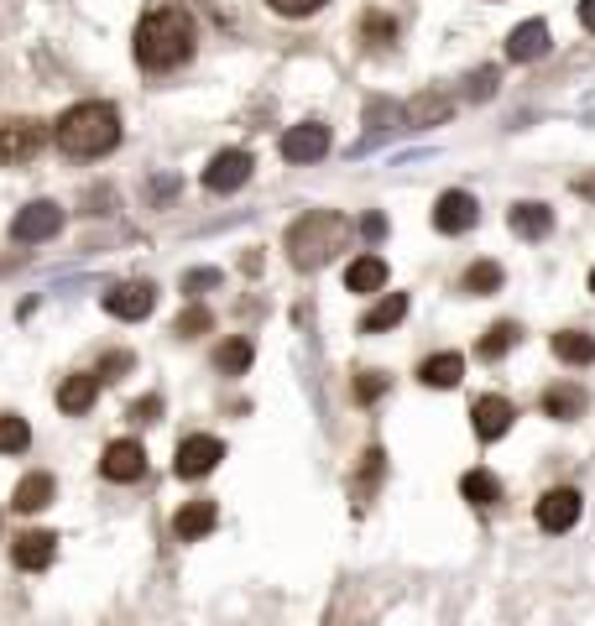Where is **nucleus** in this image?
Here are the masks:
<instances>
[{
    "label": "nucleus",
    "mask_w": 595,
    "mask_h": 626,
    "mask_svg": "<svg viewBox=\"0 0 595 626\" xmlns=\"http://www.w3.org/2000/svg\"><path fill=\"white\" fill-rule=\"evenodd\" d=\"M548 52V21H523L517 32L507 37V58L512 63H533Z\"/></svg>",
    "instance_id": "obj_18"
},
{
    "label": "nucleus",
    "mask_w": 595,
    "mask_h": 626,
    "mask_svg": "<svg viewBox=\"0 0 595 626\" xmlns=\"http://www.w3.org/2000/svg\"><path fill=\"white\" fill-rule=\"evenodd\" d=\"M324 152H329V126H319V120H304V126H292L282 136V157L288 162H319Z\"/></svg>",
    "instance_id": "obj_14"
},
{
    "label": "nucleus",
    "mask_w": 595,
    "mask_h": 626,
    "mask_svg": "<svg viewBox=\"0 0 595 626\" xmlns=\"http://www.w3.org/2000/svg\"><path fill=\"white\" fill-rule=\"evenodd\" d=\"M492 85H496V73H492V68H480L476 79H470V95H476V100H486V95H492Z\"/></svg>",
    "instance_id": "obj_38"
},
{
    "label": "nucleus",
    "mask_w": 595,
    "mask_h": 626,
    "mask_svg": "<svg viewBox=\"0 0 595 626\" xmlns=\"http://www.w3.org/2000/svg\"><path fill=\"white\" fill-rule=\"evenodd\" d=\"M100 475H105V480H116V486H131V480H141V475H147V449H141L137 439L105 444Z\"/></svg>",
    "instance_id": "obj_9"
},
{
    "label": "nucleus",
    "mask_w": 595,
    "mask_h": 626,
    "mask_svg": "<svg viewBox=\"0 0 595 626\" xmlns=\"http://www.w3.org/2000/svg\"><path fill=\"white\" fill-rule=\"evenodd\" d=\"M27 444H32L27 418H17V413H0V455H21Z\"/></svg>",
    "instance_id": "obj_28"
},
{
    "label": "nucleus",
    "mask_w": 595,
    "mask_h": 626,
    "mask_svg": "<svg viewBox=\"0 0 595 626\" xmlns=\"http://www.w3.org/2000/svg\"><path fill=\"white\" fill-rule=\"evenodd\" d=\"M120 110L110 100H85L73 105V110H63V120L52 126V141L63 147V157H73V162H95V157L116 152L120 147Z\"/></svg>",
    "instance_id": "obj_2"
},
{
    "label": "nucleus",
    "mask_w": 595,
    "mask_h": 626,
    "mask_svg": "<svg viewBox=\"0 0 595 626\" xmlns=\"http://www.w3.org/2000/svg\"><path fill=\"white\" fill-rule=\"evenodd\" d=\"M157 413H162V397H141V403L131 407V418H137V424H152Z\"/></svg>",
    "instance_id": "obj_37"
},
{
    "label": "nucleus",
    "mask_w": 595,
    "mask_h": 626,
    "mask_svg": "<svg viewBox=\"0 0 595 626\" xmlns=\"http://www.w3.org/2000/svg\"><path fill=\"white\" fill-rule=\"evenodd\" d=\"M387 391V376L381 371H360V381H356V403H376Z\"/></svg>",
    "instance_id": "obj_30"
},
{
    "label": "nucleus",
    "mask_w": 595,
    "mask_h": 626,
    "mask_svg": "<svg viewBox=\"0 0 595 626\" xmlns=\"http://www.w3.org/2000/svg\"><path fill=\"white\" fill-rule=\"evenodd\" d=\"M517 335H523L517 324H492V329H486V339L476 345V356H480V360H502L512 345H517Z\"/></svg>",
    "instance_id": "obj_26"
},
{
    "label": "nucleus",
    "mask_w": 595,
    "mask_h": 626,
    "mask_svg": "<svg viewBox=\"0 0 595 626\" xmlns=\"http://www.w3.org/2000/svg\"><path fill=\"white\" fill-rule=\"evenodd\" d=\"M184 288H188V292H199V288H220V271H215V267L188 271V277H184Z\"/></svg>",
    "instance_id": "obj_36"
},
{
    "label": "nucleus",
    "mask_w": 595,
    "mask_h": 626,
    "mask_svg": "<svg viewBox=\"0 0 595 626\" xmlns=\"http://www.w3.org/2000/svg\"><path fill=\"white\" fill-rule=\"evenodd\" d=\"M575 193H579V199H591V203H595V172H585V178H575Z\"/></svg>",
    "instance_id": "obj_40"
},
{
    "label": "nucleus",
    "mask_w": 595,
    "mask_h": 626,
    "mask_svg": "<svg viewBox=\"0 0 595 626\" xmlns=\"http://www.w3.org/2000/svg\"><path fill=\"white\" fill-rule=\"evenodd\" d=\"M137 366V356L131 350H116V356H105V366H100V381H116L120 371H131Z\"/></svg>",
    "instance_id": "obj_33"
},
{
    "label": "nucleus",
    "mask_w": 595,
    "mask_h": 626,
    "mask_svg": "<svg viewBox=\"0 0 595 626\" xmlns=\"http://www.w3.org/2000/svg\"><path fill=\"white\" fill-rule=\"evenodd\" d=\"M403 319H408V298H403V292H387V298L360 319V335H381V329H391V324H403Z\"/></svg>",
    "instance_id": "obj_23"
},
{
    "label": "nucleus",
    "mask_w": 595,
    "mask_h": 626,
    "mask_svg": "<svg viewBox=\"0 0 595 626\" xmlns=\"http://www.w3.org/2000/svg\"><path fill=\"white\" fill-rule=\"evenodd\" d=\"M251 152H240V147H225V152L209 157L205 168V188L209 193H236V188H246V178H251Z\"/></svg>",
    "instance_id": "obj_7"
},
{
    "label": "nucleus",
    "mask_w": 595,
    "mask_h": 626,
    "mask_svg": "<svg viewBox=\"0 0 595 626\" xmlns=\"http://www.w3.org/2000/svg\"><path fill=\"white\" fill-rule=\"evenodd\" d=\"M507 225H512V236H523V240H544L548 230H554V209L548 203H512V215H507Z\"/></svg>",
    "instance_id": "obj_16"
},
{
    "label": "nucleus",
    "mask_w": 595,
    "mask_h": 626,
    "mask_svg": "<svg viewBox=\"0 0 595 626\" xmlns=\"http://www.w3.org/2000/svg\"><path fill=\"white\" fill-rule=\"evenodd\" d=\"M376 37V48H387L391 37H397V27H391L387 17H366V42H371Z\"/></svg>",
    "instance_id": "obj_35"
},
{
    "label": "nucleus",
    "mask_w": 595,
    "mask_h": 626,
    "mask_svg": "<svg viewBox=\"0 0 595 626\" xmlns=\"http://www.w3.org/2000/svg\"><path fill=\"white\" fill-rule=\"evenodd\" d=\"M579 491L575 486H554V491H544L538 496V527L544 533H569V527L579 523Z\"/></svg>",
    "instance_id": "obj_10"
},
{
    "label": "nucleus",
    "mask_w": 595,
    "mask_h": 626,
    "mask_svg": "<svg viewBox=\"0 0 595 626\" xmlns=\"http://www.w3.org/2000/svg\"><path fill=\"white\" fill-rule=\"evenodd\" d=\"M544 413H548V418H559V424H569V418H579V413H585V391L569 387V381H564V387H548L544 391Z\"/></svg>",
    "instance_id": "obj_25"
},
{
    "label": "nucleus",
    "mask_w": 595,
    "mask_h": 626,
    "mask_svg": "<svg viewBox=\"0 0 595 626\" xmlns=\"http://www.w3.org/2000/svg\"><path fill=\"white\" fill-rule=\"evenodd\" d=\"M459 496H465L470 507H496V501H502V480H496L492 470H470L459 480Z\"/></svg>",
    "instance_id": "obj_24"
},
{
    "label": "nucleus",
    "mask_w": 595,
    "mask_h": 626,
    "mask_svg": "<svg viewBox=\"0 0 595 626\" xmlns=\"http://www.w3.org/2000/svg\"><path fill=\"white\" fill-rule=\"evenodd\" d=\"M345 236H350V225H345L335 209H308L304 220L288 230V261L298 271L324 267V261L345 246Z\"/></svg>",
    "instance_id": "obj_3"
},
{
    "label": "nucleus",
    "mask_w": 595,
    "mask_h": 626,
    "mask_svg": "<svg viewBox=\"0 0 595 626\" xmlns=\"http://www.w3.org/2000/svg\"><path fill=\"white\" fill-rule=\"evenodd\" d=\"M209 324H215V319H209V308H188L184 319H178V335H184V339H194V335H205Z\"/></svg>",
    "instance_id": "obj_31"
},
{
    "label": "nucleus",
    "mask_w": 595,
    "mask_h": 626,
    "mask_svg": "<svg viewBox=\"0 0 595 626\" xmlns=\"http://www.w3.org/2000/svg\"><path fill=\"white\" fill-rule=\"evenodd\" d=\"M267 6H272L277 17H314L324 0H267Z\"/></svg>",
    "instance_id": "obj_32"
},
{
    "label": "nucleus",
    "mask_w": 595,
    "mask_h": 626,
    "mask_svg": "<svg viewBox=\"0 0 595 626\" xmlns=\"http://www.w3.org/2000/svg\"><path fill=\"white\" fill-rule=\"evenodd\" d=\"M449 116V100H418L413 105V126H424V120H444Z\"/></svg>",
    "instance_id": "obj_34"
},
{
    "label": "nucleus",
    "mask_w": 595,
    "mask_h": 626,
    "mask_svg": "<svg viewBox=\"0 0 595 626\" xmlns=\"http://www.w3.org/2000/svg\"><path fill=\"white\" fill-rule=\"evenodd\" d=\"M194 42H199V32H194V17L184 6H157L137 27V63L147 73H172L194 58Z\"/></svg>",
    "instance_id": "obj_1"
},
{
    "label": "nucleus",
    "mask_w": 595,
    "mask_h": 626,
    "mask_svg": "<svg viewBox=\"0 0 595 626\" xmlns=\"http://www.w3.org/2000/svg\"><path fill=\"white\" fill-rule=\"evenodd\" d=\"M476 220H480V203H476V193H465V188H449V193H439V203H434V230H439V236H465Z\"/></svg>",
    "instance_id": "obj_8"
},
{
    "label": "nucleus",
    "mask_w": 595,
    "mask_h": 626,
    "mask_svg": "<svg viewBox=\"0 0 595 626\" xmlns=\"http://www.w3.org/2000/svg\"><path fill=\"white\" fill-rule=\"evenodd\" d=\"M52 496H58V480H52L48 470H32V475H21L11 507H17L21 517H32V511H48L52 507Z\"/></svg>",
    "instance_id": "obj_15"
},
{
    "label": "nucleus",
    "mask_w": 595,
    "mask_h": 626,
    "mask_svg": "<svg viewBox=\"0 0 595 626\" xmlns=\"http://www.w3.org/2000/svg\"><path fill=\"white\" fill-rule=\"evenodd\" d=\"M215 523H220L215 501H188V507H178V517H172V533L194 543V538H205V533H215Z\"/></svg>",
    "instance_id": "obj_19"
},
{
    "label": "nucleus",
    "mask_w": 595,
    "mask_h": 626,
    "mask_svg": "<svg viewBox=\"0 0 595 626\" xmlns=\"http://www.w3.org/2000/svg\"><path fill=\"white\" fill-rule=\"evenodd\" d=\"M251 345L246 339H225V345H215V366H220L225 376H246V366H251Z\"/></svg>",
    "instance_id": "obj_27"
},
{
    "label": "nucleus",
    "mask_w": 595,
    "mask_h": 626,
    "mask_svg": "<svg viewBox=\"0 0 595 626\" xmlns=\"http://www.w3.org/2000/svg\"><path fill=\"white\" fill-rule=\"evenodd\" d=\"M42 141H48L42 120H0V168H17V162L37 157Z\"/></svg>",
    "instance_id": "obj_4"
},
{
    "label": "nucleus",
    "mask_w": 595,
    "mask_h": 626,
    "mask_svg": "<svg viewBox=\"0 0 595 626\" xmlns=\"http://www.w3.org/2000/svg\"><path fill=\"white\" fill-rule=\"evenodd\" d=\"M360 230H366V240H381V236H387V220H381V215H366V220H360Z\"/></svg>",
    "instance_id": "obj_39"
},
{
    "label": "nucleus",
    "mask_w": 595,
    "mask_h": 626,
    "mask_svg": "<svg viewBox=\"0 0 595 626\" xmlns=\"http://www.w3.org/2000/svg\"><path fill=\"white\" fill-rule=\"evenodd\" d=\"M63 230V209L52 199H37V203H27L17 220H11V236L21 240V246H42V240H52Z\"/></svg>",
    "instance_id": "obj_5"
},
{
    "label": "nucleus",
    "mask_w": 595,
    "mask_h": 626,
    "mask_svg": "<svg viewBox=\"0 0 595 626\" xmlns=\"http://www.w3.org/2000/svg\"><path fill=\"white\" fill-rule=\"evenodd\" d=\"M554 356H559L564 366H591L595 339L585 335V329H559V335H554Z\"/></svg>",
    "instance_id": "obj_22"
},
{
    "label": "nucleus",
    "mask_w": 595,
    "mask_h": 626,
    "mask_svg": "<svg viewBox=\"0 0 595 626\" xmlns=\"http://www.w3.org/2000/svg\"><path fill=\"white\" fill-rule=\"evenodd\" d=\"M591 292H595V271H591Z\"/></svg>",
    "instance_id": "obj_42"
},
{
    "label": "nucleus",
    "mask_w": 595,
    "mask_h": 626,
    "mask_svg": "<svg viewBox=\"0 0 595 626\" xmlns=\"http://www.w3.org/2000/svg\"><path fill=\"white\" fill-rule=\"evenodd\" d=\"M105 308H110L116 319L137 324V319H147V314L157 308V288H152V282H120V288L105 292Z\"/></svg>",
    "instance_id": "obj_11"
},
{
    "label": "nucleus",
    "mask_w": 595,
    "mask_h": 626,
    "mask_svg": "<svg viewBox=\"0 0 595 626\" xmlns=\"http://www.w3.org/2000/svg\"><path fill=\"white\" fill-rule=\"evenodd\" d=\"M459 376H465V360H459L455 350H439V356H428L424 366H418V381H424V387H439V391L459 387Z\"/></svg>",
    "instance_id": "obj_20"
},
{
    "label": "nucleus",
    "mask_w": 595,
    "mask_h": 626,
    "mask_svg": "<svg viewBox=\"0 0 595 626\" xmlns=\"http://www.w3.org/2000/svg\"><path fill=\"white\" fill-rule=\"evenodd\" d=\"M95 397H100V371H79V376H69V381L58 387V407H63L69 418L89 413V407H95Z\"/></svg>",
    "instance_id": "obj_17"
},
{
    "label": "nucleus",
    "mask_w": 595,
    "mask_h": 626,
    "mask_svg": "<svg viewBox=\"0 0 595 626\" xmlns=\"http://www.w3.org/2000/svg\"><path fill=\"white\" fill-rule=\"evenodd\" d=\"M52 554H58V538H52L48 527H27V533L11 538V564L27 569V575H32V569H48Z\"/></svg>",
    "instance_id": "obj_12"
},
{
    "label": "nucleus",
    "mask_w": 595,
    "mask_h": 626,
    "mask_svg": "<svg viewBox=\"0 0 595 626\" xmlns=\"http://www.w3.org/2000/svg\"><path fill=\"white\" fill-rule=\"evenodd\" d=\"M512 418H517V407L507 403V397H476V407H470V424H476V439H486V444H496L502 434L512 428Z\"/></svg>",
    "instance_id": "obj_13"
},
{
    "label": "nucleus",
    "mask_w": 595,
    "mask_h": 626,
    "mask_svg": "<svg viewBox=\"0 0 595 626\" xmlns=\"http://www.w3.org/2000/svg\"><path fill=\"white\" fill-rule=\"evenodd\" d=\"M225 459V444L215 434H194V439L178 444V455H172V470L184 475V480H205L215 465Z\"/></svg>",
    "instance_id": "obj_6"
},
{
    "label": "nucleus",
    "mask_w": 595,
    "mask_h": 626,
    "mask_svg": "<svg viewBox=\"0 0 595 626\" xmlns=\"http://www.w3.org/2000/svg\"><path fill=\"white\" fill-rule=\"evenodd\" d=\"M345 288L350 292H381L387 288V261H381V256H360V261H350Z\"/></svg>",
    "instance_id": "obj_21"
},
{
    "label": "nucleus",
    "mask_w": 595,
    "mask_h": 626,
    "mask_svg": "<svg viewBox=\"0 0 595 626\" xmlns=\"http://www.w3.org/2000/svg\"><path fill=\"white\" fill-rule=\"evenodd\" d=\"M579 27H585V32H595V0H579Z\"/></svg>",
    "instance_id": "obj_41"
},
{
    "label": "nucleus",
    "mask_w": 595,
    "mask_h": 626,
    "mask_svg": "<svg viewBox=\"0 0 595 626\" xmlns=\"http://www.w3.org/2000/svg\"><path fill=\"white\" fill-rule=\"evenodd\" d=\"M459 288H465V292H476V298H486V292L502 288V267H496V261H476V267H470L465 277H459Z\"/></svg>",
    "instance_id": "obj_29"
}]
</instances>
